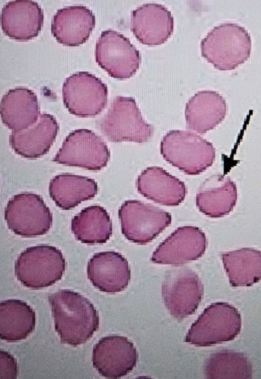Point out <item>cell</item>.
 Instances as JSON below:
<instances>
[{
  "instance_id": "cell-11",
  "label": "cell",
  "mask_w": 261,
  "mask_h": 379,
  "mask_svg": "<svg viewBox=\"0 0 261 379\" xmlns=\"http://www.w3.org/2000/svg\"><path fill=\"white\" fill-rule=\"evenodd\" d=\"M203 293V285L198 275L186 267L168 271L162 285L165 307L172 316L179 319L195 312Z\"/></svg>"
},
{
  "instance_id": "cell-25",
  "label": "cell",
  "mask_w": 261,
  "mask_h": 379,
  "mask_svg": "<svg viewBox=\"0 0 261 379\" xmlns=\"http://www.w3.org/2000/svg\"><path fill=\"white\" fill-rule=\"evenodd\" d=\"M34 310L26 302L17 299L0 304V337L8 342L26 339L35 329Z\"/></svg>"
},
{
  "instance_id": "cell-8",
  "label": "cell",
  "mask_w": 261,
  "mask_h": 379,
  "mask_svg": "<svg viewBox=\"0 0 261 379\" xmlns=\"http://www.w3.org/2000/svg\"><path fill=\"white\" fill-rule=\"evenodd\" d=\"M8 228L14 234L34 237L46 234L53 224V215L42 197L24 192L13 196L5 208Z\"/></svg>"
},
{
  "instance_id": "cell-18",
  "label": "cell",
  "mask_w": 261,
  "mask_h": 379,
  "mask_svg": "<svg viewBox=\"0 0 261 379\" xmlns=\"http://www.w3.org/2000/svg\"><path fill=\"white\" fill-rule=\"evenodd\" d=\"M59 127L54 115L41 113L37 122L27 129L12 131L9 135V144L15 153L23 158H40L49 150Z\"/></svg>"
},
{
  "instance_id": "cell-9",
  "label": "cell",
  "mask_w": 261,
  "mask_h": 379,
  "mask_svg": "<svg viewBox=\"0 0 261 379\" xmlns=\"http://www.w3.org/2000/svg\"><path fill=\"white\" fill-rule=\"evenodd\" d=\"M110 158L103 139L91 130L76 129L64 140L53 161L68 166L100 170Z\"/></svg>"
},
{
  "instance_id": "cell-21",
  "label": "cell",
  "mask_w": 261,
  "mask_h": 379,
  "mask_svg": "<svg viewBox=\"0 0 261 379\" xmlns=\"http://www.w3.org/2000/svg\"><path fill=\"white\" fill-rule=\"evenodd\" d=\"M237 200V189L229 176L214 174L199 187L196 196L199 210L212 218L222 217L233 210Z\"/></svg>"
},
{
  "instance_id": "cell-6",
  "label": "cell",
  "mask_w": 261,
  "mask_h": 379,
  "mask_svg": "<svg viewBox=\"0 0 261 379\" xmlns=\"http://www.w3.org/2000/svg\"><path fill=\"white\" fill-rule=\"evenodd\" d=\"M65 260L56 247L39 245L27 248L15 263L17 280L28 288L37 289L53 285L62 277Z\"/></svg>"
},
{
  "instance_id": "cell-28",
  "label": "cell",
  "mask_w": 261,
  "mask_h": 379,
  "mask_svg": "<svg viewBox=\"0 0 261 379\" xmlns=\"http://www.w3.org/2000/svg\"><path fill=\"white\" fill-rule=\"evenodd\" d=\"M205 373L208 378H248L251 377L252 367L243 354L225 350L212 355Z\"/></svg>"
},
{
  "instance_id": "cell-3",
  "label": "cell",
  "mask_w": 261,
  "mask_h": 379,
  "mask_svg": "<svg viewBox=\"0 0 261 379\" xmlns=\"http://www.w3.org/2000/svg\"><path fill=\"white\" fill-rule=\"evenodd\" d=\"M161 154L172 166L188 175H197L212 166L216 156L210 142L187 130L168 132L161 142Z\"/></svg>"
},
{
  "instance_id": "cell-23",
  "label": "cell",
  "mask_w": 261,
  "mask_h": 379,
  "mask_svg": "<svg viewBox=\"0 0 261 379\" xmlns=\"http://www.w3.org/2000/svg\"><path fill=\"white\" fill-rule=\"evenodd\" d=\"M40 114L37 95L30 89H11L2 98L1 119L12 131L27 129L37 122Z\"/></svg>"
},
{
  "instance_id": "cell-7",
  "label": "cell",
  "mask_w": 261,
  "mask_h": 379,
  "mask_svg": "<svg viewBox=\"0 0 261 379\" xmlns=\"http://www.w3.org/2000/svg\"><path fill=\"white\" fill-rule=\"evenodd\" d=\"M122 234L139 245L151 242L171 223L168 212L138 200L125 201L118 210Z\"/></svg>"
},
{
  "instance_id": "cell-26",
  "label": "cell",
  "mask_w": 261,
  "mask_h": 379,
  "mask_svg": "<svg viewBox=\"0 0 261 379\" xmlns=\"http://www.w3.org/2000/svg\"><path fill=\"white\" fill-rule=\"evenodd\" d=\"M224 268L232 287H249L261 280V251L250 247L222 254Z\"/></svg>"
},
{
  "instance_id": "cell-27",
  "label": "cell",
  "mask_w": 261,
  "mask_h": 379,
  "mask_svg": "<svg viewBox=\"0 0 261 379\" xmlns=\"http://www.w3.org/2000/svg\"><path fill=\"white\" fill-rule=\"evenodd\" d=\"M71 231L76 240L86 244H102L112 235V221L99 205L85 208L71 219Z\"/></svg>"
},
{
  "instance_id": "cell-19",
  "label": "cell",
  "mask_w": 261,
  "mask_h": 379,
  "mask_svg": "<svg viewBox=\"0 0 261 379\" xmlns=\"http://www.w3.org/2000/svg\"><path fill=\"white\" fill-rule=\"evenodd\" d=\"M95 25L93 11L82 5L68 6L57 10L51 22L57 41L68 46H77L88 40Z\"/></svg>"
},
{
  "instance_id": "cell-5",
  "label": "cell",
  "mask_w": 261,
  "mask_h": 379,
  "mask_svg": "<svg viewBox=\"0 0 261 379\" xmlns=\"http://www.w3.org/2000/svg\"><path fill=\"white\" fill-rule=\"evenodd\" d=\"M241 314L227 302L213 303L191 326L185 341L199 347L229 341L236 338L242 326Z\"/></svg>"
},
{
  "instance_id": "cell-17",
  "label": "cell",
  "mask_w": 261,
  "mask_h": 379,
  "mask_svg": "<svg viewBox=\"0 0 261 379\" xmlns=\"http://www.w3.org/2000/svg\"><path fill=\"white\" fill-rule=\"evenodd\" d=\"M43 21V10L35 1H12L7 3L2 9L3 32L15 40L25 41L37 37Z\"/></svg>"
},
{
  "instance_id": "cell-12",
  "label": "cell",
  "mask_w": 261,
  "mask_h": 379,
  "mask_svg": "<svg viewBox=\"0 0 261 379\" xmlns=\"http://www.w3.org/2000/svg\"><path fill=\"white\" fill-rule=\"evenodd\" d=\"M95 61L112 77L128 79L141 62L140 52L122 34L111 29L103 31L96 42Z\"/></svg>"
},
{
  "instance_id": "cell-1",
  "label": "cell",
  "mask_w": 261,
  "mask_h": 379,
  "mask_svg": "<svg viewBox=\"0 0 261 379\" xmlns=\"http://www.w3.org/2000/svg\"><path fill=\"white\" fill-rule=\"evenodd\" d=\"M55 331L62 343H85L98 329L99 316L93 304L80 293L59 290L48 296Z\"/></svg>"
},
{
  "instance_id": "cell-4",
  "label": "cell",
  "mask_w": 261,
  "mask_h": 379,
  "mask_svg": "<svg viewBox=\"0 0 261 379\" xmlns=\"http://www.w3.org/2000/svg\"><path fill=\"white\" fill-rule=\"evenodd\" d=\"M102 134L113 143H142L153 136L154 127L145 121L133 97L117 96L99 124Z\"/></svg>"
},
{
  "instance_id": "cell-10",
  "label": "cell",
  "mask_w": 261,
  "mask_h": 379,
  "mask_svg": "<svg viewBox=\"0 0 261 379\" xmlns=\"http://www.w3.org/2000/svg\"><path fill=\"white\" fill-rule=\"evenodd\" d=\"M108 87L102 80L88 71L72 74L64 81V105L73 115L87 117L101 113L107 105Z\"/></svg>"
},
{
  "instance_id": "cell-15",
  "label": "cell",
  "mask_w": 261,
  "mask_h": 379,
  "mask_svg": "<svg viewBox=\"0 0 261 379\" xmlns=\"http://www.w3.org/2000/svg\"><path fill=\"white\" fill-rule=\"evenodd\" d=\"M130 27L133 34L141 43L160 45L172 34L174 19L171 12L165 6L147 3L132 11Z\"/></svg>"
},
{
  "instance_id": "cell-20",
  "label": "cell",
  "mask_w": 261,
  "mask_h": 379,
  "mask_svg": "<svg viewBox=\"0 0 261 379\" xmlns=\"http://www.w3.org/2000/svg\"><path fill=\"white\" fill-rule=\"evenodd\" d=\"M136 183L140 194L163 206H178L184 200L187 192L184 182L159 166L143 170Z\"/></svg>"
},
{
  "instance_id": "cell-16",
  "label": "cell",
  "mask_w": 261,
  "mask_h": 379,
  "mask_svg": "<svg viewBox=\"0 0 261 379\" xmlns=\"http://www.w3.org/2000/svg\"><path fill=\"white\" fill-rule=\"evenodd\" d=\"M87 277L99 291L115 293L124 290L130 279L127 259L114 251L94 254L88 262Z\"/></svg>"
},
{
  "instance_id": "cell-24",
  "label": "cell",
  "mask_w": 261,
  "mask_h": 379,
  "mask_svg": "<svg viewBox=\"0 0 261 379\" xmlns=\"http://www.w3.org/2000/svg\"><path fill=\"white\" fill-rule=\"evenodd\" d=\"M48 191L57 206L68 210L94 197L98 192V185L93 179L66 173L51 179Z\"/></svg>"
},
{
  "instance_id": "cell-14",
  "label": "cell",
  "mask_w": 261,
  "mask_h": 379,
  "mask_svg": "<svg viewBox=\"0 0 261 379\" xmlns=\"http://www.w3.org/2000/svg\"><path fill=\"white\" fill-rule=\"evenodd\" d=\"M207 245L205 233L199 228H178L155 249L151 258L155 263L180 265L201 258Z\"/></svg>"
},
{
  "instance_id": "cell-22",
  "label": "cell",
  "mask_w": 261,
  "mask_h": 379,
  "mask_svg": "<svg viewBox=\"0 0 261 379\" xmlns=\"http://www.w3.org/2000/svg\"><path fill=\"white\" fill-rule=\"evenodd\" d=\"M226 103L218 92L198 91L188 100L185 111L187 128L199 134L213 130L225 118Z\"/></svg>"
},
{
  "instance_id": "cell-13",
  "label": "cell",
  "mask_w": 261,
  "mask_h": 379,
  "mask_svg": "<svg viewBox=\"0 0 261 379\" xmlns=\"http://www.w3.org/2000/svg\"><path fill=\"white\" fill-rule=\"evenodd\" d=\"M138 353L127 337L111 335L100 339L93 349V367L106 378L126 375L136 366Z\"/></svg>"
},
{
  "instance_id": "cell-2",
  "label": "cell",
  "mask_w": 261,
  "mask_h": 379,
  "mask_svg": "<svg viewBox=\"0 0 261 379\" xmlns=\"http://www.w3.org/2000/svg\"><path fill=\"white\" fill-rule=\"evenodd\" d=\"M252 42L242 26L222 23L212 29L201 41V55L220 70L234 69L250 57Z\"/></svg>"
}]
</instances>
